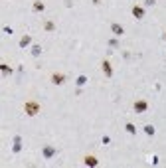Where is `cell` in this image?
Masks as SVG:
<instances>
[{
    "label": "cell",
    "mask_w": 166,
    "mask_h": 168,
    "mask_svg": "<svg viewBox=\"0 0 166 168\" xmlns=\"http://www.w3.org/2000/svg\"><path fill=\"white\" fill-rule=\"evenodd\" d=\"M22 109H24V113H26L28 117H36L42 111V105H40V101H36V99H28V101H24Z\"/></svg>",
    "instance_id": "6da1fadb"
},
{
    "label": "cell",
    "mask_w": 166,
    "mask_h": 168,
    "mask_svg": "<svg viewBox=\"0 0 166 168\" xmlns=\"http://www.w3.org/2000/svg\"><path fill=\"white\" fill-rule=\"evenodd\" d=\"M65 79L67 77H65V73H61V71H53V73L49 75V81H52L53 85H63Z\"/></svg>",
    "instance_id": "7a4b0ae2"
},
{
    "label": "cell",
    "mask_w": 166,
    "mask_h": 168,
    "mask_svg": "<svg viewBox=\"0 0 166 168\" xmlns=\"http://www.w3.org/2000/svg\"><path fill=\"white\" fill-rule=\"evenodd\" d=\"M83 164L85 166H91V168H95L99 164V158L95 156V154H85V156H83Z\"/></svg>",
    "instance_id": "3957f363"
},
{
    "label": "cell",
    "mask_w": 166,
    "mask_h": 168,
    "mask_svg": "<svg viewBox=\"0 0 166 168\" xmlns=\"http://www.w3.org/2000/svg\"><path fill=\"white\" fill-rule=\"evenodd\" d=\"M101 71L107 75V77H113V65H111L109 60H103L101 61Z\"/></svg>",
    "instance_id": "277c9868"
},
{
    "label": "cell",
    "mask_w": 166,
    "mask_h": 168,
    "mask_svg": "<svg viewBox=\"0 0 166 168\" xmlns=\"http://www.w3.org/2000/svg\"><path fill=\"white\" fill-rule=\"evenodd\" d=\"M132 109H135L136 113H146V109H148V103L146 101H135V105H132Z\"/></svg>",
    "instance_id": "5b68a950"
},
{
    "label": "cell",
    "mask_w": 166,
    "mask_h": 168,
    "mask_svg": "<svg viewBox=\"0 0 166 168\" xmlns=\"http://www.w3.org/2000/svg\"><path fill=\"white\" fill-rule=\"evenodd\" d=\"M131 12H132V16H135V18H144V8L143 6H139V4H135V6L131 8Z\"/></svg>",
    "instance_id": "8992f818"
},
{
    "label": "cell",
    "mask_w": 166,
    "mask_h": 168,
    "mask_svg": "<svg viewBox=\"0 0 166 168\" xmlns=\"http://www.w3.org/2000/svg\"><path fill=\"white\" fill-rule=\"evenodd\" d=\"M111 32H113L115 36H123V34H125V28L121 26V24L113 22V24H111Z\"/></svg>",
    "instance_id": "52a82bcc"
},
{
    "label": "cell",
    "mask_w": 166,
    "mask_h": 168,
    "mask_svg": "<svg viewBox=\"0 0 166 168\" xmlns=\"http://www.w3.org/2000/svg\"><path fill=\"white\" fill-rule=\"evenodd\" d=\"M30 44H32V36H30V34L22 36V38H20V42H18V46H20V48H28Z\"/></svg>",
    "instance_id": "ba28073f"
},
{
    "label": "cell",
    "mask_w": 166,
    "mask_h": 168,
    "mask_svg": "<svg viewBox=\"0 0 166 168\" xmlns=\"http://www.w3.org/2000/svg\"><path fill=\"white\" fill-rule=\"evenodd\" d=\"M32 10H34V12H44V10H45V4L42 2V0H34V4H32Z\"/></svg>",
    "instance_id": "9c48e42d"
},
{
    "label": "cell",
    "mask_w": 166,
    "mask_h": 168,
    "mask_svg": "<svg viewBox=\"0 0 166 168\" xmlns=\"http://www.w3.org/2000/svg\"><path fill=\"white\" fill-rule=\"evenodd\" d=\"M56 152H57L56 146H44V158H52Z\"/></svg>",
    "instance_id": "30bf717a"
},
{
    "label": "cell",
    "mask_w": 166,
    "mask_h": 168,
    "mask_svg": "<svg viewBox=\"0 0 166 168\" xmlns=\"http://www.w3.org/2000/svg\"><path fill=\"white\" fill-rule=\"evenodd\" d=\"M0 71H2V75L6 77V75H10V73H12V67L8 65V64H4V61H2V64H0Z\"/></svg>",
    "instance_id": "8fae6325"
},
{
    "label": "cell",
    "mask_w": 166,
    "mask_h": 168,
    "mask_svg": "<svg viewBox=\"0 0 166 168\" xmlns=\"http://www.w3.org/2000/svg\"><path fill=\"white\" fill-rule=\"evenodd\" d=\"M20 148H22V138L16 137L14 138V148H12V152H20Z\"/></svg>",
    "instance_id": "7c38bea8"
},
{
    "label": "cell",
    "mask_w": 166,
    "mask_h": 168,
    "mask_svg": "<svg viewBox=\"0 0 166 168\" xmlns=\"http://www.w3.org/2000/svg\"><path fill=\"white\" fill-rule=\"evenodd\" d=\"M44 30L45 32H53V30H56V24H53L52 20H45V22H44Z\"/></svg>",
    "instance_id": "4fadbf2b"
},
{
    "label": "cell",
    "mask_w": 166,
    "mask_h": 168,
    "mask_svg": "<svg viewBox=\"0 0 166 168\" xmlns=\"http://www.w3.org/2000/svg\"><path fill=\"white\" fill-rule=\"evenodd\" d=\"M40 53H42V46H40V44H34V46H32V56L38 57Z\"/></svg>",
    "instance_id": "5bb4252c"
},
{
    "label": "cell",
    "mask_w": 166,
    "mask_h": 168,
    "mask_svg": "<svg viewBox=\"0 0 166 168\" xmlns=\"http://www.w3.org/2000/svg\"><path fill=\"white\" fill-rule=\"evenodd\" d=\"M125 129H127L128 134H136V127H135L132 123H127V125H125Z\"/></svg>",
    "instance_id": "9a60e30c"
},
{
    "label": "cell",
    "mask_w": 166,
    "mask_h": 168,
    "mask_svg": "<svg viewBox=\"0 0 166 168\" xmlns=\"http://www.w3.org/2000/svg\"><path fill=\"white\" fill-rule=\"evenodd\" d=\"M144 133L146 134H154V127H152V125H144Z\"/></svg>",
    "instance_id": "2e32d148"
},
{
    "label": "cell",
    "mask_w": 166,
    "mask_h": 168,
    "mask_svg": "<svg viewBox=\"0 0 166 168\" xmlns=\"http://www.w3.org/2000/svg\"><path fill=\"white\" fill-rule=\"evenodd\" d=\"M87 83V77L85 75H79V77H77V85H85Z\"/></svg>",
    "instance_id": "e0dca14e"
},
{
    "label": "cell",
    "mask_w": 166,
    "mask_h": 168,
    "mask_svg": "<svg viewBox=\"0 0 166 168\" xmlns=\"http://www.w3.org/2000/svg\"><path fill=\"white\" fill-rule=\"evenodd\" d=\"M154 4H156L154 0H144V6H154Z\"/></svg>",
    "instance_id": "ac0fdd59"
},
{
    "label": "cell",
    "mask_w": 166,
    "mask_h": 168,
    "mask_svg": "<svg viewBox=\"0 0 166 168\" xmlns=\"http://www.w3.org/2000/svg\"><path fill=\"white\" fill-rule=\"evenodd\" d=\"M109 46H113V48H117V46H119V42H117V40H111V42H109Z\"/></svg>",
    "instance_id": "d6986e66"
},
{
    "label": "cell",
    "mask_w": 166,
    "mask_h": 168,
    "mask_svg": "<svg viewBox=\"0 0 166 168\" xmlns=\"http://www.w3.org/2000/svg\"><path fill=\"white\" fill-rule=\"evenodd\" d=\"M4 34H10V36H12V34H14V30H12V28H4Z\"/></svg>",
    "instance_id": "ffe728a7"
},
{
    "label": "cell",
    "mask_w": 166,
    "mask_h": 168,
    "mask_svg": "<svg viewBox=\"0 0 166 168\" xmlns=\"http://www.w3.org/2000/svg\"><path fill=\"white\" fill-rule=\"evenodd\" d=\"M93 4H95V6H97V4H101V0H93Z\"/></svg>",
    "instance_id": "44dd1931"
},
{
    "label": "cell",
    "mask_w": 166,
    "mask_h": 168,
    "mask_svg": "<svg viewBox=\"0 0 166 168\" xmlns=\"http://www.w3.org/2000/svg\"><path fill=\"white\" fill-rule=\"evenodd\" d=\"M164 40H166V32H164Z\"/></svg>",
    "instance_id": "7402d4cb"
}]
</instances>
